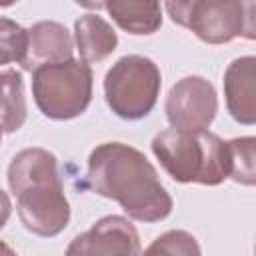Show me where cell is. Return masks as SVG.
<instances>
[{"label":"cell","instance_id":"obj_11","mask_svg":"<svg viewBox=\"0 0 256 256\" xmlns=\"http://www.w3.org/2000/svg\"><path fill=\"white\" fill-rule=\"evenodd\" d=\"M74 40L80 60L84 64L100 62L110 56L118 46V36L114 28L98 14H82L74 22Z\"/></svg>","mask_w":256,"mask_h":256},{"label":"cell","instance_id":"obj_16","mask_svg":"<svg viewBox=\"0 0 256 256\" xmlns=\"http://www.w3.org/2000/svg\"><path fill=\"white\" fill-rule=\"evenodd\" d=\"M28 32L14 20L0 16V66L22 62L26 52Z\"/></svg>","mask_w":256,"mask_h":256},{"label":"cell","instance_id":"obj_19","mask_svg":"<svg viewBox=\"0 0 256 256\" xmlns=\"http://www.w3.org/2000/svg\"><path fill=\"white\" fill-rule=\"evenodd\" d=\"M0 142H2V126H0Z\"/></svg>","mask_w":256,"mask_h":256},{"label":"cell","instance_id":"obj_15","mask_svg":"<svg viewBox=\"0 0 256 256\" xmlns=\"http://www.w3.org/2000/svg\"><path fill=\"white\" fill-rule=\"evenodd\" d=\"M142 256H202L198 240L186 230H168L144 250Z\"/></svg>","mask_w":256,"mask_h":256},{"label":"cell","instance_id":"obj_2","mask_svg":"<svg viewBox=\"0 0 256 256\" xmlns=\"http://www.w3.org/2000/svg\"><path fill=\"white\" fill-rule=\"evenodd\" d=\"M6 178L16 196L18 218L28 232L52 238L68 226L70 204L52 152L44 148L20 150L12 158Z\"/></svg>","mask_w":256,"mask_h":256},{"label":"cell","instance_id":"obj_9","mask_svg":"<svg viewBox=\"0 0 256 256\" xmlns=\"http://www.w3.org/2000/svg\"><path fill=\"white\" fill-rule=\"evenodd\" d=\"M28 40H26V52L22 58V68L28 72H34L40 66L48 64H58L72 60V36L68 28L60 22L52 20H42L32 24L28 30Z\"/></svg>","mask_w":256,"mask_h":256},{"label":"cell","instance_id":"obj_5","mask_svg":"<svg viewBox=\"0 0 256 256\" xmlns=\"http://www.w3.org/2000/svg\"><path fill=\"white\" fill-rule=\"evenodd\" d=\"M162 74L154 60L128 54L112 64L104 76V98L108 108L122 120L146 118L156 106Z\"/></svg>","mask_w":256,"mask_h":256},{"label":"cell","instance_id":"obj_13","mask_svg":"<svg viewBox=\"0 0 256 256\" xmlns=\"http://www.w3.org/2000/svg\"><path fill=\"white\" fill-rule=\"evenodd\" d=\"M24 80L18 70H0V126L2 132H16L26 120Z\"/></svg>","mask_w":256,"mask_h":256},{"label":"cell","instance_id":"obj_14","mask_svg":"<svg viewBox=\"0 0 256 256\" xmlns=\"http://www.w3.org/2000/svg\"><path fill=\"white\" fill-rule=\"evenodd\" d=\"M228 146V164H230V176L234 182L252 186L256 182V170H254V136L234 138L226 140Z\"/></svg>","mask_w":256,"mask_h":256},{"label":"cell","instance_id":"obj_4","mask_svg":"<svg viewBox=\"0 0 256 256\" xmlns=\"http://www.w3.org/2000/svg\"><path fill=\"white\" fill-rule=\"evenodd\" d=\"M32 96L52 120H72L92 102V68L82 60L40 66L32 72Z\"/></svg>","mask_w":256,"mask_h":256},{"label":"cell","instance_id":"obj_8","mask_svg":"<svg viewBox=\"0 0 256 256\" xmlns=\"http://www.w3.org/2000/svg\"><path fill=\"white\" fill-rule=\"evenodd\" d=\"M64 256H140V236L124 216H104L72 238Z\"/></svg>","mask_w":256,"mask_h":256},{"label":"cell","instance_id":"obj_10","mask_svg":"<svg viewBox=\"0 0 256 256\" xmlns=\"http://www.w3.org/2000/svg\"><path fill=\"white\" fill-rule=\"evenodd\" d=\"M254 56H242L230 62L224 72V96L230 116L246 126L256 122V96H254Z\"/></svg>","mask_w":256,"mask_h":256},{"label":"cell","instance_id":"obj_17","mask_svg":"<svg viewBox=\"0 0 256 256\" xmlns=\"http://www.w3.org/2000/svg\"><path fill=\"white\" fill-rule=\"evenodd\" d=\"M10 212H12L10 198H8V194L0 188V230L6 226V222H8V218H10Z\"/></svg>","mask_w":256,"mask_h":256},{"label":"cell","instance_id":"obj_3","mask_svg":"<svg viewBox=\"0 0 256 256\" xmlns=\"http://www.w3.org/2000/svg\"><path fill=\"white\" fill-rule=\"evenodd\" d=\"M150 146L176 182L218 186L230 176L228 146L208 130H162L152 138Z\"/></svg>","mask_w":256,"mask_h":256},{"label":"cell","instance_id":"obj_1","mask_svg":"<svg viewBox=\"0 0 256 256\" xmlns=\"http://www.w3.org/2000/svg\"><path fill=\"white\" fill-rule=\"evenodd\" d=\"M90 188L138 222H160L172 212V196L162 186L156 168L136 148L104 142L88 156Z\"/></svg>","mask_w":256,"mask_h":256},{"label":"cell","instance_id":"obj_7","mask_svg":"<svg viewBox=\"0 0 256 256\" xmlns=\"http://www.w3.org/2000/svg\"><path fill=\"white\" fill-rule=\"evenodd\" d=\"M164 112L176 130H206L218 112V96L212 82L202 76L178 80L166 96Z\"/></svg>","mask_w":256,"mask_h":256},{"label":"cell","instance_id":"obj_18","mask_svg":"<svg viewBox=\"0 0 256 256\" xmlns=\"http://www.w3.org/2000/svg\"><path fill=\"white\" fill-rule=\"evenodd\" d=\"M0 256H18L6 242H0Z\"/></svg>","mask_w":256,"mask_h":256},{"label":"cell","instance_id":"obj_6","mask_svg":"<svg viewBox=\"0 0 256 256\" xmlns=\"http://www.w3.org/2000/svg\"><path fill=\"white\" fill-rule=\"evenodd\" d=\"M172 22L192 30L206 44H224L238 36L254 38V2L190 0L164 4Z\"/></svg>","mask_w":256,"mask_h":256},{"label":"cell","instance_id":"obj_12","mask_svg":"<svg viewBox=\"0 0 256 256\" xmlns=\"http://www.w3.org/2000/svg\"><path fill=\"white\" fill-rule=\"evenodd\" d=\"M96 8H104L112 20L130 34H154L162 26V8L158 2H134V0H114L96 4Z\"/></svg>","mask_w":256,"mask_h":256}]
</instances>
